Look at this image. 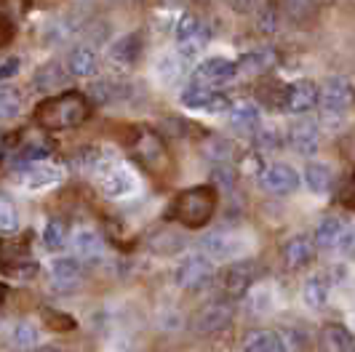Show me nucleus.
Here are the masks:
<instances>
[{
  "label": "nucleus",
  "mask_w": 355,
  "mask_h": 352,
  "mask_svg": "<svg viewBox=\"0 0 355 352\" xmlns=\"http://www.w3.org/2000/svg\"><path fill=\"white\" fill-rule=\"evenodd\" d=\"M182 75V64H179V56L174 53H166L160 56L158 64H155V78H158L163 86H174Z\"/></svg>",
  "instance_id": "obj_29"
},
{
  "label": "nucleus",
  "mask_w": 355,
  "mask_h": 352,
  "mask_svg": "<svg viewBox=\"0 0 355 352\" xmlns=\"http://www.w3.org/2000/svg\"><path fill=\"white\" fill-rule=\"evenodd\" d=\"M353 352H355V350H353Z\"/></svg>",
  "instance_id": "obj_44"
},
{
  "label": "nucleus",
  "mask_w": 355,
  "mask_h": 352,
  "mask_svg": "<svg viewBox=\"0 0 355 352\" xmlns=\"http://www.w3.org/2000/svg\"><path fill=\"white\" fill-rule=\"evenodd\" d=\"M318 105V86L313 80H294L284 91V107L291 115H304Z\"/></svg>",
  "instance_id": "obj_12"
},
{
  "label": "nucleus",
  "mask_w": 355,
  "mask_h": 352,
  "mask_svg": "<svg viewBox=\"0 0 355 352\" xmlns=\"http://www.w3.org/2000/svg\"><path fill=\"white\" fill-rule=\"evenodd\" d=\"M46 320L51 323V328H72V320L67 315H62V313H53V310H46L43 313Z\"/></svg>",
  "instance_id": "obj_40"
},
{
  "label": "nucleus",
  "mask_w": 355,
  "mask_h": 352,
  "mask_svg": "<svg viewBox=\"0 0 355 352\" xmlns=\"http://www.w3.org/2000/svg\"><path fill=\"white\" fill-rule=\"evenodd\" d=\"M230 115V128L238 134H257L259 125H262V112L254 102H238L227 109Z\"/></svg>",
  "instance_id": "obj_17"
},
{
  "label": "nucleus",
  "mask_w": 355,
  "mask_h": 352,
  "mask_svg": "<svg viewBox=\"0 0 355 352\" xmlns=\"http://www.w3.org/2000/svg\"><path fill=\"white\" fill-rule=\"evenodd\" d=\"M243 352H286V339L272 328H257L246 336Z\"/></svg>",
  "instance_id": "obj_20"
},
{
  "label": "nucleus",
  "mask_w": 355,
  "mask_h": 352,
  "mask_svg": "<svg viewBox=\"0 0 355 352\" xmlns=\"http://www.w3.org/2000/svg\"><path fill=\"white\" fill-rule=\"evenodd\" d=\"M337 248L342 251V256H355V222L353 225H345V232H342V238H339Z\"/></svg>",
  "instance_id": "obj_38"
},
{
  "label": "nucleus",
  "mask_w": 355,
  "mask_h": 352,
  "mask_svg": "<svg viewBox=\"0 0 355 352\" xmlns=\"http://www.w3.org/2000/svg\"><path fill=\"white\" fill-rule=\"evenodd\" d=\"M64 80H67V75H64V70L56 62H49V64H43L35 72V88H40V91H53V88L62 86Z\"/></svg>",
  "instance_id": "obj_28"
},
{
  "label": "nucleus",
  "mask_w": 355,
  "mask_h": 352,
  "mask_svg": "<svg viewBox=\"0 0 355 352\" xmlns=\"http://www.w3.org/2000/svg\"><path fill=\"white\" fill-rule=\"evenodd\" d=\"M315 259V240L310 235H297L284 246V262L288 270H304Z\"/></svg>",
  "instance_id": "obj_16"
},
{
  "label": "nucleus",
  "mask_w": 355,
  "mask_h": 352,
  "mask_svg": "<svg viewBox=\"0 0 355 352\" xmlns=\"http://www.w3.org/2000/svg\"><path fill=\"white\" fill-rule=\"evenodd\" d=\"M200 246H203V256L216 259V262H227L235 256H243L251 248V240L243 232H235V229H214L209 235H203Z\"/></svg>",
  "instance_id": "obj_5"
},
{
  "label": "nucleus",
  "mask_w": 355,
  "mask_h": 352,
  "mask_svg": "<svg viewBox=\"0 0 355 352\" xmlns=\"http://www.w3.org/2000/svg\"><path fill=\"white\" fill-rule=\"evenodd\" d=\"M331 182H334V176L326 163H310L304 168V184L313 195H326L331 190Z\"/></svg>",
  "instance_id": "obj_23"
},
{
  "label": "nucleus",
  "mask_w": 355,
  "mask_h": 352,
  "mask_svg": "<svg viewBox=\"0 0 355 352\" xmlns=\"http://www.w3.org/2000/svg\"><path fill=\"white\" fill-rule=\"evenodd\" d=\"M209 40V30L196 17H182L177 24V56L182 62H193L200 56Z\"/></svg>",
  "instance_id": "obj_7"
},
{
  "label": "nucleus",
  "mask_w": 355,
  "mask_h": 352,
  "mask_svg": "<svg viewBox=\"0 0 355 352\" xmlns=\"http://www.w3.org/2000/svg\"><path fill=\"white\" fill-rule=\"evenodd\" d=\"M64 179L62 168H56L51 163H27L21 166V184L27 190H46V187H53Z\"/></svg>",
  "instance_id": "obj_14"
},
{
  "label": "nucleus",
  "mask_w": 355,
  "mask_h": 352,
  "mask_svg": "<svg viewBox=\"0 0 355 352\" xmlns=\"http://www.w3.org/2000/svg\"><path fill=\"white\" fill-rule=\"evenodd\" d=\"M214 278V264L209 256L203 254H193V256H184L177 267V285L184 291H200L206 288Z\"/></svg>",
  "instance_id": "obj_8"
},
{
  "label": "nucleus",
  "mask_w": 355,
  "mask_h": 352,
  "mask_svg": "<svg viewBox=\"0 0 355 352\" xmlns=\"http://www.w3.org/2000/svg\"><path fill=\"white\" fill-rule=\"evenodd\" d=\"M342 232H345V222L339 216H326L315 227V243L320 248H337Z\"/></svg>",
  "instance_id": "obj_24"
},
{
  "label": "nucleus",
  "mask_w": 355,
  "mask_h": 352,
  "mask_svg": "<svg viewBox=\"0 0 355 352\" xmlns=\"http://www.w3.org/2000/svg\"><path fill=\"white\" fill-rule=\"evenodd\" d=\"M232 320V310L227 301H209L203 304L193 317V328L198 334H216L222 328H227Z\"/></svg>",
  "instance_id": "obj_10"
},
{
  "label": "nucleus",
  "mask_w": 355,
  "mask_h": 352,
  "mask_svg": "<svg viewBox=\"0 0 355 352\" xmlns=\"http://www.w3.org/2000/svg\"><path fill=\"white\" fill-rule=\"evenodd\" d=\"M302 299L310 310H320V307L329 301V283H326V278L318 275V278H310V281L304 283Z\"/></svg>",
  "instance_id": "obj_25"
},
{
  "label": "nucleus",
  "mask_w": 355,
  "mask_h": 352,
  "mask_svg": "<svg viewBox=\"0 0 355 352\" xmlns=\"http://www.w3.org/2000/svg\"><path fill=\"white\" fill-rule=\"evenodd\" d=\"M110 56L118 64H134L137 56H139V40H137V35H125L121 40H115V46L110 49Z\"/></svg>",
  "instance_id": "obj_27"
},
{
  "label": "nucleus",
  "mask_w": 355,
  "mask_h": 352,
  "mask_svg": "<svg viewBox=\"0 0 355 352\" xmlns=\"http://www.w3.org/2000/svg\"><path fill=\"white\" fill-rule=\"evenodd\" d=\"M72 251H75L80 259H96V256H102L105 243H102V238H99L96 229L80 227V229H75V235H72Z\"/></svg>",
  "instance_id": "obj_21"
},
{
  "label": "nucleus",
  "mask_w": 355,
  "mask_h": 352,
  "mask_svg": "<svg viewBox=\"0 0 355 352\" xmlns=\"http://www.w3.org/2000/svg\"><path fill=\"white\" fill-rule=\"evenodd\" d=\"M121 94H123V88L115 86L112 80H99V83H94V86H91V96H94L96 102H102V105L115 102Z\"/></svg>",
  "instance_id": "obj_37"
},
{
  "label": "nucleus",
  "mask_w": 355,
  "mask_h": 352,
  "mask_svg": "<svg viewBox=\"0 0 355 352\" xmlns=\"http://www.w3.org/2000/svg\"><path fill=\"white\" fill-rule=\"evenodd\" d=\"M214 209H216V195L211 187H193V190H184L182 195H177L171 211L174 219L182 222L184 227H203L209 219H211Z\"/></svg>",
  "instance_id": "obj_3"
},
{
  "label": "nucleus",
  "mask_w": 355,
  "mask_h": 352,
  "mask_svg": "<svg viewBox=\"0 0 355 352\" xmlns=\"http://www.w3.org/2000/svg\"><path fill=\"white\" fill-rule=\"evenodd\" d=\"M99 70V56L89 46H78L67 56V72L72 78H91Z\"/></svg>",
  "instance_id": "obj_19"
},
{
  "label": "nucleus",
  "mask_w": 355,
  "mask_h": 352,
  "mask_svg": "<svg viewBox=\"0 0 355 352\" xmlns=\"http://www.w3.org/2000/svg\"><path fill=\"white\" fill-rule=\"evenodd\" d=\"M203 155L214 163H227L232 158V144L225 137H209L203 144Z\"/></svg>",
  "instance_id": "obj_33"
},
{
  "label": "nucleus",
  "mask_w": 355,
  "mask_h": 352,
  "mask_svg": "<svg viewBox=\"0 0 355 352\" xmlns=\"http://www.w3.org/2000/svg\"><path fill=\"white\" fill-rule=\"evenodd\" d=\"M43 243H46V248H51V251L64 248V243H67V227H64L59 219H51V222L43 227Z\"/></svg>",
  "instance_id": "obj_34"
},
{
  "label": "nucleus",
  "mask_w": 355,
  "mask_h": 352,
  "mask_svg": "<svg viewBox=\"0 0 355 352\" xmlns=\"http://www.w3.org/2000/svg\"><path fill=\"white\" fill-rule=\"evenodd\" d=\"M17 72H19V59H17V56L3 59V62H0V83H3V80H8V78H14Z\"/></svg>",
  "instance_id": "obj_39"
},
{
  "label": "nucleus",
  "mask_w": 355,
  "mask_h": 352,
  "mask_svg": "<svg viewBox=\"0 0 355 352\" xmlns=\"http://www.w3.org/2000/svg\"><path fill=\"white\" fill-rule=\"evenodd\" d=\"M35 352H62V350H56V347H37Z\"/></svg>",
  "instance_id": "obj_42"
},
{
  "label": "nucleus",
  "mask_w": 355,
  "mask_h": 352,
  "mask_svg": "<svg viewBox=\"0 0 355 352\" xmlns=\"http://www.w3.org/2000/svg\"><path fill=\"white\" fill-rule=\"evenodd\" d=\"M11 339H14L17 350H33L37 344V328L33 323H19L17 328H14V334H11Z\"/></svg>",
  "instance_id": "obj_36"
},
{
  "label": "nucleus",
  "mask_w": 355,
  "mask_h": 352,
  "mask_svg": "<svg viewBox=\"0 0 355 352\" xmlns=\"http://www.w3.org/2000/svg\"><path fill=\"white\" fill-rule=\"evenodd\" d=\"M272 64H275V53L270 51V49H257V51L246 53V56H243V59L238 62V70L257 75V72L270 70Z\"/></svg>",
  "instance_id": "obj_26"
},
{
  "label": "nucleus",
  "mask_w": 355,
  "mask_h": 352,
  "mask_svg": "<svg viewBox=\"0 0 355 352\" xmlns=\"http://www.w3.org/2000/svg\"><path fill=\"white\" fill-rule=\"evenodd\" d=\"M91 107L89 99L80 96V94H62L56 99H49L35 109V121L46 128H72V125H80L89 118Z\"/></svg>",
  "instance_id": "obj_1"
},
{
  "label": "nucleus",
  "mask_w": 355,
  "mask_h": 352,
  "mask_svg": "<svg viewBox=\"0 0 355 352\" xmlns=\"http://www.w3.org/2000/svg\"><path fill=\"white\" fill-rule=\"evenodd\" d=\"M179 102L187 107V109H196V112H225V109H230L227 96H222V94L214 91V88L196 86V83L182 91Z\"/></svg>",
  "instance_id": "obj_9"
},
{
  "label": "nucleus",
  "mask_w": 355,
  "mask_h": 352,
  "mask_svg": "<svg viewBox=\"0 0 355 352\" xmlns=\"http://www.w3.org/2000/svg\"><path fill=\"white\" fill-rule=\"evenodd\" d=\"M153 251L155 254H160V256H168V254H179L182 251V246H184V240L179 238L177 232H171V229H163V232H158L155 238H153Z\"/></svg>",
  "instance_id": "obj_32"
},
{
  "label": "nucleus",
  "mask_w": 355,
  "mask_h": 352,
  "mask_svg": "<svg viewBox=\"0 0 355 352\" xmlns=\"http://www.w3.org/2000/svg\"><path fill=\"white\" fill-rule=\"evenodd\" d=\"M320 352H353L355 350V336L342 326V323H329L323 326L318 334Z\"/></svg>",
  "instance_id": "obj_18"
},
{
  "label": "nucleus",
  "mask_w": 355,
  "mask_h": 352,
  "mask_svg": "<svg viewBox=\"0 0 355 352\" xmlns=\"http://www.w3.org/2000/svg\"><path fill=\"white\" fill-rule=\"evenodd\" d=\"M17 229H19L17 206H14L8 197L0 195V232H3V235H14Z\"/></svg>",
  "instance_id": "obj_35"
},
{
  "label": "nucleus",
  "mask_w": 355,
  "mask_h": 352,
  "mask_svg": "<svg viewBox=\"0 0 355 352\" xmlns=\"http://www.w3.org/2000/svg\"><path fill=\"white\" fill-rule=\"evenodd\" d=\"M284 11L291 21H304L318 14V0H284Z\"/></svg>",
  "instance_id": "obj_31"
},
{
  "label": "nucleus",
  "mask_w": 355,
  "mask_h": 352,
  "mask_svg": "<svg viewBox=\"0 0 355 352\" xmlns=\"http://www.w3.org/2000/svg\"><path fill=\"white\" fill-rule=\"evenodd\" d=\"M21 109V94L11 86H0V121L17 118Z\"/></svg>",
  "instance_id": "obj_30"
},
{
  "label": "nucleus",
  "mask_w": 355,
  "mask_h": 352,
  "mask_svg": "<svg viewBox=\"0 0 355 352\" xmlns=\"http://www.w3.org/2000/svg\"><path fill=\"white\" fill-rule=\"evenodd\" d=\"M3 294H6V288H3V285H0V299H3Z\"/></svg>",
  "instance_id": "obj_43"
},
{
  "label": "nucleus",
  "mask_w": 355,
  "mask_h": 352,
  "mask_svg": "<svg viewBox=\"0 0 355 352\" xmlns=\"http://www.w3.org/2000/svg\"><path fill=\"white\" fill-rule=\"evenodd\" d=\"M262 190L270 195H288L300 187V174L288 163H272L259 176Z\"/></svg>",
  "instance_id": "obj_11"
},
{
  "label": "nucleus",
  "mask_w": 355,
  "mask_h": 352,
  "mask_svg": "<svg viewBox=\"0 0 355 352\" xmlns=\"http://www.w3.org/2000/svg\"><path fill=\"white\" fill-rule=\"evenodd\" d=\"M355 102L353 83L347 78H329L323 86L318 88V109H320V123L329 128H342Z\"/></svg>",
  "instance_id": "obj_2"
},
{
  "label": "nucleus",
  "mask_w": 355,
  "mask_h": 352,
  "mask_svg": "<svg viewBox=\"0 0 355 352\" xmlns=\"http://www.w3.org/2000/svg\"><path fill=\"white\" fill-rule=\"evenodd\" d=\"M259 134V144L265 147V150H278V144H281V137H278V131H257Z\"/></svg>",
  "instance_id": "obj_41"
},
{
  "label": "nucleus",
  "mask_w": 355,
  "mask_h": 352,
  "mask_svg": "<svg viewBox=\"0 0 355 352\" xmlns=\"http://www.w3.org/2000/svg\"><path fill=\"white\" fill-rule=\"evenodd\" d=\"M288 144L297 155H315L318 152V125L313 121H300L288 128Z\"/></svg>",
  "instance_id": "obj_15"
},
{
  "label": "nucleus",
  "mask_w": 355,
  "mask_h": 352,
  "mask_svg": "<svg viewBox=\"0 0 355 352\" xmlns=\"http://www.w3.org/2000/svg\"><path fill=\"white\" fill-rule=\"evenodd\" d=\"M96 184H99V190L102 195L107 197H131V195H137L139 190V179L137 174L123 166V163H118V160L112 158L110 163H105L99 171H96Z\"/></svg>",
  "instance_id": "obj_4"
},
{
  "label": "nucleus",
  "mask_w": 355,
  "mask_h": 352,
  "mask_svg": "<svg viewBox=\"0 0 355 352\" xmlns=\"http://www.w3.org/2000/svg\"><path fill=\"white\" fill-rule=\"evenodd\" d=\"M235 75H238V62H232L227 56H209L196 67L193 83L216 91L219 86H227Z\"/></svg>",
  "instance_id": "obj_6"
},
{
  "label": "nucleus",
  "mask_w": 355,
  "mask_h": 352,
  "mask_svg": "<svg viewBox=\"0 0 355 352\" xmlns=\"http://www.w3.org/2000/svg\"><path fill=\"white\" fill-rule=\"evenodd\" d=\"M80 281V267L75 259H53L51 262V283L53 288L59 291H67V288H75Z\"/></svg>",
  "instance_id": "obj_22"
},
{
  "label": "nucleus",
  "mask_w": 355,
  "mask_h": 352,
  "mask_svg": "<svg viewBox=\"0 0 355 352\" xmlns=\"http://www.w3.org/2000/svg\"><path fill=\"white\" fill-rule=\"evenodd\" d=\"M257 275H259V264L257 262H235L222 275V285H225V291L230 297H243L257 283Z\"/></svg>",
  "instance_id": "obj_13"
}]
</instances>
